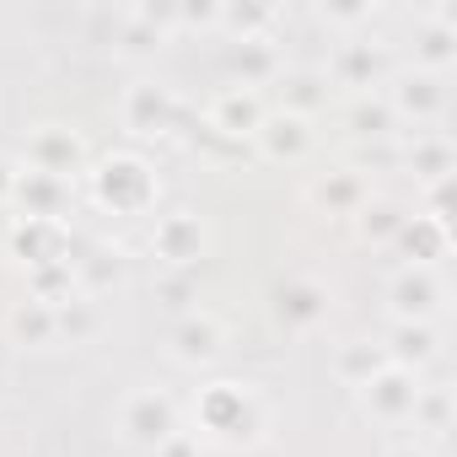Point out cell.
<instances>
[{"mask_svg": "<svg viewBox=\"0 0 457 457\" xmlns=\"http://www.w3.org/2000/svg\"><path fill=\"white\" fill-rule=\"evenodd\" d=\"M17 167L44 172V178H60V183H81L87 167H92V151H87L81 129H71V124H33L28 140H22Z\"/></svg>", "mask_w": 457, "mask_h": 457, "instance_id": "3", "label": "cell"}, {"mask_svg": "<svg viewBox=\"0 0 457 457\" xmlns=\"http://www.w3.org/2000/svg\"><path fill=\"white\" fill-rule=\"evenodd\" d=\"M457 60V6H436L420 28H414V71L446 76Z\"/></svg>", "mask_w": 457, "mask_h": 457, "instance_id": "16", "label": "cell"}, {"mask_svg": "<svg viewBox=\"0 0 457 457\" xmlns=\"http://www.w3.org/2000/svg\"><path fill=\"white\" fill-rule=\"evenodd\" d=\"M280 113H296V119H312L318 108H328V76L323 71H280Z\"/></svg>", "mask_w": 457, "mask_h": 457, "instance_id": "23", "label": "cell"}, {"mask_svg": "<svg viewBox=\"0 0 457 457\" xmlns=\"http://www.w3.org/2000/svg\"><path fill=\"white\" fill-rule=\"evenodd\" d=\"M76 199V183H60V178H44V172H17V188H12V210L22 220H65Z\"/></svg>", "mask_w": 457, "mask_h": 457, "instance_id": "14", "label": "cell"}, {"mask_svg": "<svg viewBox=\"0 0 457 457\" xmlns=\"http://www.w3.org/2000/svg\"><path fill=\"white\" fill-rule=\"evenodd\" d=\"M382 366H387L382 339H350V345H339V355H334V377H339L345 387H355V393H361Z\"/></svg>", "mask_w": 457, "mask_h": 457, "instance_id": "27", "label": "cell"}, {"mask_svg": "<svg viewBox=\"0 0 457 457\" xmlns=\"http://www.w3.org/2000/svg\"><path fill=\"white\" fill-rule=\"evenodd\" d=\"M264 97L259 92H248V87H220L215 97H210V108H204V124L215 129V135H226V140H253V129L264 124Z\"/></svg>", "mask_w": 457, "mask_h": 457, "instance_id": "11", "label": "cell"}, {"mask_svg": "<svg viewBox=\"0 0 457 457\" xmlns=\"http://www.w3.org/2000/svg\"><path fill=\"white\" fill-rule=\"evenodd\" d=\"M403 204L398 199H382V194H371L361 210H355V237L361 243H371V248H387L393 237H398V226H403Z\"/></svg>", "mask_w": 457, "mask_h": 457, "instance_id": "28", "label": "cell"}, {"mask_svg": "<svg viewBox=\"0 0 457 457\" xmlns=\"http://www.w3.org/2000/svg\"><path fill=\"white\" fill-rule=\"evenodd\" d=\"M156 302L167 307V312H194L199 307V270H167L162 280H156Z\"/></svg>", "mask_w": 457, "mask_h": 457, "instance_id": "31", "label": "cell"}, {"mask_svg": "<svg viewBox=\"0 0 457 457\" xmlns=\"http://www.w3.org/2000/svg\"><path fill=\"white\" fill-rule=\"evenodd\" d=\"M194 425L199 436H210L215 446H259L264 430H270V409L264 398L248 387V382H232V377H220V382H204L194 393Z\"/></svg>", "mask_w": 457, "mask_h": 457, "instance_id": "1", "label": "cell"}, {"mask_svg": "<svg viewBox=\"0 0 457 457\" xmlns=\"http://www.w3.org/2000/svg\"><path fill=\"white\" fill-rule=\"evenodd\" d=\"M6 328H12V339L17 345H54V307H44V302H17L12 312H6Z\"/></svg>", "mask_w": 457, "mask_h": 457, "instance_id": "29", "label": "cell"}, {"mask_svg": "<svg viewBox=\"0 0 457 457\" xmlns=\"http://www.w3.org/2000/svg\"><path fill=\"white\" fill-rule=\"evenodd\" d=\"M382 350H387V366H403V371L420 377L436 361L441 339H436V323H393L387 339H382Z\"/></svg>", "mask_w": 457, "mask_h": 457, "instance_id": "20", "label": "cell"}, {"mask_svg": "<svg viewBox=\"0 0 457 457\" xmlns=\"http://www.w3.org/2000/svg\"><path fill=\"white\" fill-rule=\"evenodd\" d=\"M113 44H119V54H124V60H145V54H156L167 38H162L156 28H145V22H135V17L124 12V17H119V28H113Z\"/></svg>", "mask_w": 457, "mask_h": 457, "instance_id": "33", "label": "cell"}, {"mask_svg": "<svg viewBox=\"0 0 457 457\" xmlns=\"http://www.w3.org/2000/svg\"><path fill=\"white\" fill-rule=\"evenodd\" d=\"M253 145H259V156L264 162H307L312 156V119H296V113H280V108H270L264 113V124L253 129Z\"/></svg>", "mask_w": 457, "mask_h": 457, "instance_id": "13", "label": "cell"}, {"mask_svg": "<svg viewBox=\"0 0 457 457\" xmlns=\"http://www.w3.org/2000/svg\"><path fill=\"white\" fill-rule=\"evenodd\" d=\"M119 119H124L129 135H178L183 119H188V108L172 97V87H162V81H135V87H124Z\"/></svg>", "mask_w": 457, "mask_h": 457, "instance_id": "5", "label": "cell"}, {"mask_svg": "<svg viewBox=\"0 0 457 457\" xmlns=\"http://www.w3.org/2000/svg\"><path fill=\"white\" fill-rule=\"evenodd\" d=\"M387 71V54L382 44H366V38H345L334 54H328V87H355V92H371Z\"/></svg>", "mask_w": 457, "mask_h": 457, "instance_id": "17", "label": "cell"}, {"mask_svg": "<svg viewBox=\"0 0 457 457\" xmlns=\"http://www.w3.org/2000/svg\"><path fill=\"white\" fill-rule=\"evenodd\" d=\"M129 17H135V22H145V28H156V33L167 38V33L178 28V0H140Z\"/></svg>", "mask_w": 457, "mask_h": 457, "instance_id": "37", "label": "cell"}, {"mask_svg": "<svg viewBox=\"0 0 457 457\" xmlns=\"http://www.w3.org/2000/svg\"><path fill=\"white\" fill-rule=\"evenodd\" d=\"M275 6L270 0H220V28L215 33H226L232 44H248V38H270V28H275Z\"/></svg>", "mask_w": 457, "mask_h": 457, "instance_id": "25", "label": "cell"}, {"mask_svg": "<svg viewBox=\"0 0 457 457\" xmlns=\"http://www.w3.org/2000/svg\"><path fill=\"white\" fill-rule=\"evenodd\" d=\"M318 17H323L328 28H361V22L377 17V6H371V0H323Z\"/></svg>", "mask_w": 457, "mask_h": 457, "instance_id": "35", "label": "cell"}, {"mask_svg": "<svg viewBox=\"0 0 457 457\" xmlns=\"http://www.w3.org/2000/svg\"><path fill=\"white\" fill-rule=\"evenodd\" d=\"M387 248H393L398 259H409L414 270H436V259L452 253V226H441V220H430V215H403L398 237H393Z\"/></svg>", "mask_w": 457, "mask_h": 457, "instance_id": "18", "label": "cell"}, {"mask_svg": "<svg viewBox=\"0 0 457 457\" xmlns=\"http://www.w3.org/2000/svg\"><path fill=\"white\" fill-rule=\"evenodd\" d=\"M403 167L430 188V183L457 178V151H452V140H446V135H414V145L403 151Z\"/></svg>", "mask_w": 457, "mask_h": 457, "instance_id": "24", "label": "cell"}, {"mask_svg": "<svg viewBox=\"0 0 457 457\" xmlns=\"http://www.w3.org/2000/svg\"><path fill=\"white\" fill-rule=\"evenodd\" d=\"M307 199H312L323 215H345V220H355V210L371 199V183H366V172H355V167H328V172L312 178Z\"/></svg>", "mask_w": 457, "mask_h": 457, "instance_id": "19", "label": "cell"}, {"mask_svg": "<svg viewBox=\"0 0 457 457\" xmlns=\"http://www.w3.org/2000/svg\"><path fill=\"white\" fill-rule=\"evenodd\" d=\"M345 124L355 129V140L377 145V140H393V129H398V113H393V103H387L382 92H361V97L350 103Z\"/></svg>", "mask_w": 457, "mask_h": 457, "instance_id": "26", "label": "cell"}, {"mask_svg": "<svg viewBox=\"0 0 457 457\" xmlns=\"http://www.w3.org/2000/svg\"><path fill=\"white\" fill-rule=\"evenodd\" d=\"M220 350H226V323L215 312L194 307L172 323V361L178 366H210V361H220Z\"/></svg>", "mask_w": 457, "mask_h": 457, "instance_id": "12", "label": "cell"}, {"mask_svg": "<svg viewBox=\"0 0 457 457\" xmlns=\"http://www.w3.org/2000/svg\"><path fill=\"white\" fill-rule=\"evenodd\" d=\"M28 296L44 302V307H65V302H76L81 291H76L71 264H49V270H28Z\"/></svg>", "mask_w": 457, "mask_h": 457, "instance_id": "30", "label": "cell"}, {"mask_svg": "<svg viewBox=\"0 0 457 457\" xmlns=\"http://www.w3.org/2000/svg\"><path fill=\"white\" fill-rule=\"evenodd\" d=\"M6 248L22 270H49V264H71L76 259V243L65 232V220H12L6 232Z\"/></svg>", "mask_w": 457, "mask_h": 457, "instance_id": "6", "label": "cell"}, {"mask_svg": "<svg viewBox=\"0 0 457 457\" xmlns=\"http://www.w3.org/2000/svg\"><path fill=\"white\" fill-rule=\"evenodd\" d=\"M119 436L140 452H156L167 436H178V403L162 387H135L119 403Z\"/></svg>", "mask_w": 457, "mask_h": 457, "instance_id": "4", "label": "cell"}, {"mask_svg": "<svg viewBox=\"0 0 457 457\" xmlns=\"http://www.w3.org/2000/svg\"><path fill=\"white\" fill-rule=\"evenodd\" d=\"M151 457H199V436H183V430H178V436H167Z\"/></svg>", "mask_w": 457, "mask_h": 457, "instance_id": "39", "label": "cell"}, {"mask_svg": "<svg viewBox=\"0 0 457 457\" xmlns=\"http://www.w3.org/2000/svg\"><path fill=\"white\" fill-rule=\"evenodd\" d=\"M420 387H425V382H420L414 371H403V366H382V371L361 387V409H366L377 425H409Z\"/></svg>", "mask_w": 457, "mask_h": 457, "instance_id": "10", "label": "cell"}, {"mask_svg": "<svg viewBox=\"0 0 457 457\" xmlns=\"http://www.w3.org/2000/svg\"><path fill=\"white\" fill-rule=\"evenodd\" d=\"M387 457H430V452H425V446H393Z\"/></svg>", "mask_w": 457, "mask_h": 457, "instance_id": "41", "label": "cell"}, {"mask_svg": "<svg viewBox=\"0 0 457 457\" xmlns=\"http://www.w3.org/2000/svg\"><path fill=\"white\" fill-rule=\"evenodd\" d=\"M420 430H436V436H446L452 430V393L446 387H420V398H414V414H409Z\"/></svg>", "mask_w": 457, "mask_h": 457, "instance_id": "34", "label": "cell"}, {"mask_svg": "<svg viewBox=\"0 0 457 457\" xmlns=\"http://www.w3.org/2000/svg\"><path fill=\"white\" fill-rule=\"evenodd\" d=\"M71 275H76V291L81 296H103L124 280V253L108 248V243H92L81 259H71Z\"/></svg>", "mask_w": 457, "mask_h": 457, "instance_id": "22", "label": "cell"}, {"mask_svg": "<svg viewBox=\"0 0 457 457\" xmlns=\"http://www.w3.org/2000/svg\"><path fill=\"white\" fill-rule=\"evenodd\" d=\"M92 334H97V302H92V296H76V302L54 307V339L81 345V339H92Z\"/></svg>", "mask_w": 457, "mask_h": 457, "instance_id": "32", "label": "cell"}, {"mask_svg": "<svg viewBox=\"0 0 457 457\" xmlns=\"http://www.w3.org/2000/svg\"><path fill=\"white\" fill-rule=\"evenodd\" d=\"M441 302H446V286H441L436 270L403 264V270L387 280V312H393V323H436Z\"/></svg>", "mask_w": 457, "mask_h": 457, "instance_id": "8", "label": "cell"}, {"mask_svg": "<svg viewBox=\"0 0 457 457\" xmlns=\"http://www.w3.org/2000/svg\"><path fill=\"white\" fill-rule=\"evenodd\" d=\"M17 156H6V151H0V210H12V188H17Z\"/></svg>", "mask_w": 457, "mask_h": 457, "instance_id": "40", "label": "cell"}, {"mask_svg": "<svg viewBox=\"0 0 457 457\" xmlns=\"http://www.w3.org/2000/svg\"><path fill=\"white\" fill-rule=\"evenodd\" d=\"M204 248H210V232H204V220H199L194 210H167V215H156V226H151V253H156L167 270H199Z\"/></svg>", "mask_w": 457, "mask_h": 457, "instance_id": "7", "label": "cell"}, {"mask_svg": "<svg viewBox=\"0 0 457 457\" xmlns=\"http://www.w3.org/2000/svg\"><path fill=\"white\" fill-rule=\"evenodd\" d=\"M328 307H334V296H328V286L312 280V275H291V280L275 291V318H280L286 328H296V334L318 328V323L328 318Z\"/></svg>", "mask_w": 457, "mask_h": 457, "instance_id": "15", "label": "cell"}, {"mask_svg": "<svg viewBox=\"0 0 457 457\" xmlns=\"http://www.w3.org/2000/svg\"><path fill=\"white\" fill-rule=\"evenodd\" d=\"M452 188H457V178H446V183H430V188H425V210H420V215H430V220L452 226Z\"/></svg>", "mask_w": 457, "mask_h": 457, "instance_id": "38", "label": "cell"}, {"mask_svg": "<svg viewBox=\"0 0 457 457\" xmlns=\"http://www.w3.org/2000/svg\"><path fill=\"white\" fill-rule=\"evenodd\" d=\"M81 183H87L92 204H103L113 215H151L162 199V178L140 151H108L103 162L87 167Z\"/></svg>", "mask_w": 457, "mask_h": 457, "instance_id": "2", "label": "cell"}, {"mask_svg": "<svg viewBox=\"0 0 457 457\" xmlns=\"http://www.w3.org/2000/svg\"><path fill=\"white\" fill-rule=\"evenodd\" d=\"M178 28H220V0H178Z\"/></svg>", "mask_w": 457, "mask_h": 457, "instance_id": "36", "label": "cell"}, {"mask_svg": "<svg viewBox=\"0 0 457 457\" xmlns=\"http://www.w3.org/2000/svg\"><path fill=\"white\" fill-rule=\"evenodd\" d=\"M226 71H232V87H275L280 81V54L270 38H248V44H232V54H226Z\"/></svg>", "mask_w": 457, "mask_h": 457, "instance_id": "21", "label": "cell"}, {"mask_svg": "<svg viewBox=\"0 0 457 457\" xmlns=\"http://www.w3.org/2000/svg\"><path fill=\"white\" fill-rule=\"evenodd\" d=\"M382 97L393 103L398 124H436V119L446 113V103H452L446 76H430V71H403V76H393V87H387Z\"/></svg>", "mask_w": 457, "mask_h": 457, "instance_id": "9", "label": "cell"}]
</instances>
